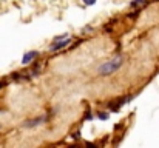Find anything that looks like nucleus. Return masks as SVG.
I'll return each mask as SVG.
<instances>
[{
  "instance_id": "nucleus-2",
  "label": "nucleus",
  "mask_w": 159,
  "mask_h": 148,
  "mask_svg": "<svg viewBox=\"0 0 159 148\" xmlns=\"http://www.w3.org/2000/svg\"><path fill=\"white\" fill-rule=\"evenodd\" d=\"M70 42H71L70 37H66V39H63V40H59V42H53V45L50 46V51H51V53L60 51V49H63V48H66L68 45H70Z\"/></svg>"
},
{
  "instance_id": "nucleus-5",
  "label": "nucleus",
  "mask_w": 159,
  "mask_h": 148,
  "mask_svg": "<svg viewBox=\"0 0 159 148\" xmlns=\"http://www.w3.org/2000/svg\"><path fill=\"white\" fill-rule=\"evenodd\" d=\"M144 3H147V0H133V2L130 3V6L131 8H136V6H141Z\"/></svg>"
},
{
  "instance_id": "nucleus-3",
  "label": "nucleus",
  "mask_w": 159,
  "mask_h": 148,
  "mask_svg": "<svg viewBox=\"0 0 159 148\" xmlns=\"http://www.w3.org/2000/svg\"><path fill=\"white\" fill-rule=\"evenodd\" d=\"M39 56V53L37 51H30V53H25L23 54V57H22V65H28V63H31L36 57Z\"/></svg>"
},
{
  "instance_id": "nucleus-7",
  "label": "nucleus",
  "mask_w": 159,
  "mask_h": 148,
  "mask_svg": "<svg viewBox=\"0 0 159 148\" xmlns=\"http://www.w3.org/2000/svg\"><path fill=\"white\" fill-rule=\"evenodd\" d=\"M99 119H102V120H107V119H108V114H107V113H101V114H99Z\"/></svg>"
},
{
  "instance_id": "nucleus-8",
  "label": "nucleus",
  "mask_w": 159,
  "mask_h": 148,
  "mask_svg": "<svg viewBox=\"0 0 159 148\" xmlns=\"http://www.w3.org/2000/svg\"><path fill=\"white\" fill-rule=\"evenodd\" d=\"M83 3H85V5H94L96 0H83Z\"/></svg>"
},
{
  "instance_id": "nucleus-4",
  "label": "nucleus",
  "mask_w": 159,
  "mask_h": 148,
  "mask_svg": "<svg viewBox=\"0 0 159 148\" xmlns=\"http://www.w3.org/2000/svg\"><path fill=\"white\" fill-rule=\"evenodd\" d=\"M42 122H45V117H37V119H34V120H26V122L23 123V127H26V128H33V127L40 125Z\"/></svg>"
},
{
  "instance_id": "nucleus-6",
  "label": "nucleus",
  "mask_w": 159,
  "mask_h": 148,
  "mask_svg": "<svg viewBox=\"0 0 159 148\" xmlns=\"http://www.w3.org/2000/svg\"><path fill=\"white\" fill-rule=\"evenodd\" d=\"M66 37H70L68 34H62V36H57L56 39H54V42H59V40H63V39H66Z\"/></svg>"
},
{
  "instance_id": "nucleus-9",
  "label": "nucleus",
  "mask_w": 159,
  "mask_h": 148,
  "mask_svg": "<svg viewBox=\"0 0 159 148\" xmlns=\"http://www.w3.org/2000/svg\"><path fill=\"white\" fill-rule=\"evenodd\" d=\"M0 130H2V125H0Z\"/></svg>"
},
{
  "instance_id": "nucleus-1",
  "label": "nucleus",
  "mask_w": 159,
  "mask_h": 148,
  "mask_svg": "<svg viewBox=\"0 0 159 148\" xmlns=\"http://www.w3.org/2000/svg\"><path fill=\"white\" fill-rule=\"evenodd\" d=\"M124 63V59L121 56L115 57V59H110L108 62L102 63L99 68H97V74L99 76H110V74H113L115 71H118Z\"/></svg>"
}]
</instances>
